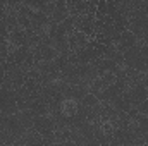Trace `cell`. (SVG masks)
I'll return each mask as SVG.
<instances>
[{
	"label": "cell",
	"mask_w": 148,
	"mask_h": 146,
	"mask_svg": "<svg viewBox=\"0 0 148 146\" xmlns=\"http://www.w3.org/2000/svg\"><path fill=\"white\" fill-rule=\"evenodd\" d=\"M105 2H110V0H105Z\"/></svg>",
	"instance_id": "obj_3"
},
{
	"label": "cell",
	"mask_w": 148,
	"mask_h": 146,
	"mask_svg": "<svg viewBox=\"0 0 148 146\" xmlns=\"http://www.w3.org/2000/svg\"><path fill=\"white\" fill-rule=\"evenodd\" d=\"M114 2H115V3H117V5H121V3H124V2H126V0H114Z\"/></svg>",
	"instance_id": "obj_2"
},
{
	"label": "cell",
	"mask_w": 148,
	"mask_h": 146,
	"mask_svg": "<svg viewBox=\"0 0 148 146\" xmlns=\"http://www.w3.org/2000/svg\"><path fill=\"white\" fill-rule=\"evenodd\" d=\"M67 40H69V48H71V50H74V52L77 53L79 50H83V48L88 45V40H90V36H88V35H84L83 31L74 29L73 33H69V35H67Z\"/></svg>",
	"instance_id": "obj_1"
}]
</instances>
